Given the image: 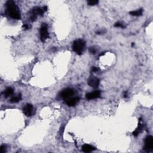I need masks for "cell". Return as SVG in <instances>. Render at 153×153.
<instances>
[{
  "label": "cell",
  "instance_id": "cell-2",
  "mask_svg": "<svg viewBox=\"0 0 153 153\" xmlns=\"http://www.w3.org/2000/svg\"><path fill=\"white\" fill-rule=\"evenodd\" d=\"M85 47V41L81 39L76 40L74 41L73 45H72V49L78 55L82 54L83 50Z\"/></svg>",
  "mask_w": 153,
  "mask_h": 153
},
{
  "label": "cell",
  "instance_id": "cell-23",
  "mask_svg": "<svg viewBox=\"0 0 153 153\" xmlns=\"http://www.w3.org/2000/svg\"><path fill=\"white\" fill-rule=\"evenodd\" d=\"M43 10H44V11H47V6H45V7H44L43 8Z\"/></svg>",
  "mask_w": 153,
  "mask_h": 153
},
{
  "label": "cell",
  "instance_id": "cell-8",
  "mask_svg": "<svg viewBox=\"0 0 153 153\" xmlns=\"http://www.w3.org/2000/svg\"><path fill=\"white\" fill-rule=\"evenodd\" d=\"M100 81L98 78L95 77L90 78L88 80V84L93 88H96L99 86Z\"/></svg>",
  "mask_w": 153,
  "mask_h": 153
},
{
  "label": "cell",
  "instance_id": "cell-19",
  "mask_svg": "<svg viewBox=\"0 0 153 153\" xmlns=\"http://www.w3.org/2000/svg\"><path fill=\"white\" fill-rule=\"evenodd\" d=\"M37 16L35 15V14H31V17H30L31 21L32 22H33V21H36V19H37Z\"/></svg>",
  "mask_w": 153,
  "mask_h": 153
},
{
  "label": "cell",
  "instance_id": "cell-18",
  "mask_svg": "<svg viewBox=\"0 0 153 153\" xmlns=\"http://www.w3.org/2000/svg\"><path fill=\"white\" fill-rule=\"evenodd\" d=\"M114 26L115 27H117V28H124V25H123V24H122L121 23H120V22H117V23H115Z\"/></svg>",
  "mask_w": 153,
  "mask_h": 153
},
{
  "label": "cell",
  "instance_id": "cell-9",
  "mask_svg": "<svg viewBox=\"0 0 153 153\" xmlns=\"http://www.w3.org/2000/svg\"><path fill=\"white\" fill-rule=\"evenodd\" d=\"M80 101V98L78 97H74L69 98L66 100V104L69 107H74Z\"/></svg>",
  "mask_w": 153,
  "mask_h": 153
},
{
  "label": "cell",
  "instance_id": "cell-24",
  "mask_svg": "<svg viewBox=\"0 0 153 153\" xmlns=\"http://www.w3.org/2000/svg\"><path fill=\"white\" fill-rule=\"evenodd\" d=\"M127 96V92H125L124 93V98H126Z\"/></svg>",
  "mask_w": 153,
  "mask_h": 153
},
{
  "label": "cell",
  "instance_id": "cell-22",
  "mask_svg": "<svg viewBox=\"0 0 153 153\" xmlns=\"http://www.w3.org/2000/svg\"><path fill=\"white\" fill-rule=\"evenodd\" d=\"M22 28L25 29H28L30 28V26H29V25H28V24H24L22 26Z\"/></svg>",
  "mask_w": 153,
  "mask_h": 153
},
{
  "label": "cell",
  "instance_id": "cell-14",
  "mask_svg": "<svg viewBox=\"0 0 153 153\" xmlns=\"http://www.w3.org/2000/svg\"><path fill=\"white\" fill-rule=\"evenodd\" d=\"M142 130H143V126H142L141 124H140V123H139L136 129L133 132V136H137L141 132Z\"/></svg>",
  "mask_w": 153,
  "mask_h": 153
},
{
  "label": "cell",
  "instance_id": "cell-11",
  "mask_svg": "<svg viewBox=\"0 0 153 153\" xmlns=\"http://www.w3.org/2000/svg\"><path fill=\"white\" fill-rule=\"evenodd\" d=\"M95 149L96 148H95V147H93V146L88 144H84L83 145L82 147V150L85 153L92 152L93 150H95Z\"/></svg>",
  "mask_w": 153,
  "mask_h": 153
},
{
  "label": "cell",
  "instance_id": "cell-3",
  "mask_svg": "<svg viewBox=\"0 0 153 153\" xmlns=\"http://www.w3.org/2000/svg\"><path fill=\"white\" fill-rule=\"evenodd\" d=\"M40 38L42 42H45V40L47 38H49V32L47 30V26L46 25L44 24L42 25L40 30Z\"/></svg>",
  "mask_w": 153,
  "mask_h": 153
},
{
  "label": "cell",
  "instance_id": "cell-5",
  "mask_svg": "<svg viewBox=\"0 0 153 153\" xmlns=\"http://www.w3.org/2000/svg\"><path fill=\"white\" fill-rule=\"evenodd\" d=\"M74 95V91L71 88H66L64 90L60 93V96L63 99L67 100V99L71 98V96Z\"/></svg>",
  "mask_w": 153,
  "mask_h": 153
},
{
  "label": "cell",
  "instance_id": "cell-7",
  "mask_svg": "<svg viewBox=\"0 0 153 153\" xmlns=\"http://www.w3.org/2000/svg\"><path fill=\"white\" fill-rule=\"evenodd\" d=\"M100 92L99 90H96L95 92H92V93H88L86 95V98L88 100H92V99H97L100 97Z\"/></svg>",
  "mask_w": 153,
  "mask_h": 153
},
{
  "label": "cell",
  "instance_id": "cell-4",
  "mask_svg": "<svg viewBox=\"0 0 153 153\" xmlns=\"http://www.w3.org/2000/svg\"><path fill=\"white\" fill-rule=\"evenodd\" d=\"M153 138L151 136H148L145 140V150L147 151L153 150Z\"/></svg>",
  "mask_w": 153,
  "mask_h": 153
},
{
  "label": "cell",
  "instance_id": "cell-6",
  "mask_svg": "<svg viewBox=\"0 0 153 153\" xmlns=\"http://www.w3.org/2000/svg\"><path fill=\"white\" fill-rule=\"evenodd\" d=\"M23 112L24 114L27 117L31 116L33 112V106L31 104H26L23 108Z\"/></svg>",
  "mask_w": 153,
  "mask_h": 153
},
{
  "label": "cell",
  "instance_id": "cell-1",
  "mask_svg": "<svg viewBox=\"0 0 153 153\" xmlns=\"http://www.w3.org/2000/svg\"><path fill=\"white\" fill-rule=\"evenodd\" d=\"M6 14L14 19H21V13L18 7L13 1H8L6 2Z\"/></svg>",
  "mask_w": 153,
  "mask_h": 153
},
{
  "label": "cell",
  "instance_id": "cell-21",
  "mask_svg": "<svg viewBox=\"0 0 153 153\" xmlns=\"http://www.w3.org/2000/svg\"><path fill=\"white\" fill-rule=\"evenodd\" d=\"M98 70H99V69L98 68H96V67H95V66L92 67V72H97Z\"/></svg>",
  "mask_w": 153,
  "mask_h": 153
},
{
  "label": "cell",
  "instance_id": "cell-12",
  "mask_svg": "<svg viewBox=\"0 0 153 153\" xmlns=\"http://www.w3.org/2000/svg\"><path fill=\"white\" fill-rule=\"evenodd\" d=\"M21 99H22V95L21 94H18L16 96H13L10 100L11 103H17L21 101Z\"/></svg>",
  "mask_w": 153,
  "mask_h": 153
},
{
  "label": "cell",
  "instance_id": "cell-17",
  "mask_svg": "<svg viewBox=\"0 0 153 153\" xmlns=\"http://www.w3.org/2000/svg\"><path fill=\"white\" fill-rule=\"evenodd\" d=\"M6 151V146L4 145H2L0 147V152L1 153H4Z\"/></svg>",
  "mask_w": 153,
  "mask_h": 153
},
{
  "label": "cell",
  "instance_id": "cell-13",
  "mask_svg": "<svg viewBox=\"0 0 153 153\" xmlns=\"http://www.w3.org/2000/svg\"><path fill=\"white\" fill-rule=\"evenodd\" d=\"M13 92H14V90L13 88L11 87H8L7 88L6 90L4 92V96L5 98H7L9 96H11V95H13Z\"/></svg>",
  "mask_w": 153,
  "mask_h": 153
},
{
  "label": "cell",
  "instance_id": "cell-15",
  "mask_svg": "<svg viewBox=\"0 0 153 153\" xmlns=\"http://www.w3.org/2000/svg\"><path fill=\"white\" fill-rule=\"evenodd\" d=\"M143 13V10L142 9H138V10H136V11H132L130 12V14L133 16H141Z\"/></svg>",
  "mask_w": 153,
  "mask_h": 153
},
{
  "label": "cell",
  "instance_id": "cell-16",
  "mask_svg": "<svg viewBox=\"0 0 153 153\" xmlns=\"http://www.w3.org/2000/svg\"><path fill=\"white\" fill-rule=\"evenodd\" d=\"M99 2V1L98 0H90L88 1L87 3L89 6H95Z\"/></svg>",
  "mask_w": 153,
  "mask_h": 153
},
{
  "label": "cell",
  "instance_id": "cell-10",
  "mask_svg": "<svg viewBox=\"0 0 153 153\" xmlns=\"http://www.w3.org/2000/svg\"><path fill=\"white\" fill-rule=\"evenodd\" d=\"M44 13V10L43 9H41L40 7H35L32 10L31 14H35L36 16H42Z\"/></svg>",
  "mask_w": 153,
  "mask_h": 153
},
{
  "label": "cell",
  "instance_id": "cell-20",
  "mask_svg": "<svg viewBox=\"0 0 153 153\" xmlns=\"http://www.w3.org/2000/svg\"><path fill=\"white\" fill-rule=\"evenodd\" d=\"M89 50H90V53H92V54H95V53L96 52V49H95L94 47H90V48Z\"/></svg>",
  "mask_w": 153,
  "mask_h": 153
}]
</instances>
